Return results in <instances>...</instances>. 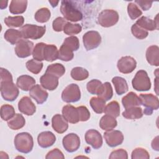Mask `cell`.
Segmentation results:
<instances>
[{
  "mask_svg": "<svg viewBox=\"0 0 159 159\" xmlns=\"http://www.w3.org/2000/svg\"><path fill=\"white\" fill-rule=\"evenodd\" d=\"M14 146L19 152L28 153L30 152L34 147V140L32 135L27 132H20L14 138Z\"/></svg>",
  "mask_w": 159,
  "mask_h": 159,
  "instance_id": "obj_1",
  "label": "cell"
},
{
  "mask_svg": "<svg viewBox=\"0 0 159 159\" xmlns=\"http://www.w3.org/2000/svg\"><path fill=\"white\" fill-rule=\"evenodd\" d=\"M60 11L65 19L68 20L77 22L83 19V14L71 1H61Z\"/></svg>",
  "mask_w": 159,
  "mask_h": 159,
  "instance_id": "obj_2",
  "label": "cell"
},
{
  "mask_svg": "<svg viewBox=\"0 0 159 159\" xmlns=\"http://www.w3.org/2000/svg\"><path fill=\"white\" fill-rule=\"evenodd\" d=\"M20 31L25 39L36 40L43 37L46 31V27L27 24L20 27Z\"/></svg>",
  "mask_w": 159,
  "mask_h": 159,
  "instance_id": "obj_3",
  "label": "cell"
},
{
  "mask_svg": "<svg viewBox=\"0 0 159 159\" xmlns=\"http://www.w3.org/2000/svg\"><path fill=\"white\" fill-rule=\"evenodd\" d=\"M12 80L1 81L0 90L2 98L7 101H13L18 96L19 91Z\"/></svg>",
  "mask_w": 159,
  "mask_h": 159,
  "instance_id": "obj_4",
  "label": "cell"
},
{
  "mask_svg": "<svg viewBox=\"0 0 159 159\" xmlns=\"http://www.w3.org/2000/svg\"><path fill=\"white\" fill-rule=\"evenodd\" d=\"M132 87L139 91H148L151 88V82L147 73L145 70H139L132 81Z\"/></svg>",
  "mask_w": 159,
  "mask_h": 159,
  "instance_id": "obj_5",
  "label": "cell"
},
{
  "mask_svg": "<svg viewBox=\"0 0 159 159\" xmlns=\"http://www.w3.org/2000/svg\"><path fill=\"white\" fill-rule=\"evenodd\" d=\"M119 14L112 9H105L101 11L98 17V22L104 27H109L114 25L119 20Z\"/></svg>",
  "mask_w": 159,
  "mask_h": 159,
  "instance_id": "obj_6",
  "label": "cell"
},
{
  "mask_svg": "<svg viewBox=\"0 0 159 159\" xmlns=\"http://www.w3.org/2000/svg\"><path fill=\"white\" fill-rule=\"evenodd\" d=\"M141 105L145 107L143 113L146 115H151L153 110H157L159 107L158 99L152 94H140L139 96Z\"/></svg>",
  "mask_w": 159,
  "mask_h": 159,
  "instance_id": "obj_7",
  "label": "cell"
},
{
  "mask_svg": "<svg viewBox=\"0 0 159 159\" xmlns=\"http://www.w3.org/2000/svg\"><path fill=\"white\" fill-rule=\"evenodd\" d=\"M81 98V91L79 86L75 83L68 85L61 93L62 100L67 103L75 102Z\"/></svg>",
  "mask_w": 159,
  "mask_h": 159,
  "instance_id": "obj_8",
  "label": "cell"
},
{
  "mask_svg": "<svg viewBox=\"0 0 159 159\" xmlns=\"http://www.w3.org/2000/svg\"><path fill=\"white\" fill-rule=\"evenodd\" d=\"M84 47L87 50H91L97 48L101 42V37L99 33L95 30H90L86 32L83 36Z\"/></svg>",
  "mask_w": 159,
  "mask_h": 159,
  "instance_id": "obj_9",
  "label": "cell"
},
{
  "mask_svg": "<svg viewBox=\"0 0 159 159\" xmlns=\"http://www.w3.org/2000/svg\"><path fill=\"white\" fill-rule=\"evenodd\" d=\"M34 43L30 40L21 39L15 47V53L19 58H26L29 57L32 53Z\"/></svg>",
  "mask_w": 159,
  "mask_h": 159,
  "instance_id": "obj_10",
  "label": "cell"
},
{
  "mask_svg": "<svg viewBox=\"0 0 159 159\" xmlns=\"http://www.w3.org/2000/svg\"><path fill=\"white\" fill-rule=\"evenodd\" d=\"M117 66L120 73L128 74L132 73L135 69L137 62L133 57L125 56L122 57L118 60Z\"/></svg>",
  "mask_w": 159,
  "mask_h": 159,
  "instance_id": "obj_11",
  "label": "cell"
},
{
  "mask_svg": "<svg viewBox=\"0 0 159 159\" xmlns=\"http://www.w3.org/2000/svg\"><path fill=\"white\" fill-rule=\"evenodd\" d=\"M62 143L66 151L72 153L79 148L80 146V139L77 134L71 133L67 134L63 137Z\"/></svg>",
  "mask_w": 159,
  "mask_h": 159,
  "instance_id": "obj_12",
  "label": "cell"
},
{
  "mask_svg": "<svg viewBox=\"0 0 159 159\" xmlns=\"http://www.w3.org/2000/svg\"><path fill=\"white\" fill-rule=\"evenodd\" d=\"M104 137L106 143L111 147H115L119 145L124 141L122 133L117 130H111L104 132Z\"/></svg>",
  "mask_w": 159,
  "mask_h": 159,
  "instance_id": "obj_13",
  "label": "cell"
},
{
  "mask_svg": "<svg viewBox=\"0 0 159 159\" xmlns=\"http://www.w3.org/2000/svg\"><path fill=\"white\" fill-rule=\"evenodd\" d=\"M86 142L91 145L94 149H98L102 145V138L101 134L96 130H88L84 135Z\"/></svg>",
  "mask_w": 159,
  "mask_h": 159,
  "instance_id": "obj_14",
  "label": "cell"
},
{
  "mask_svg": "<svg viewBox=\"0 0 159 159\" xmlns=\"http://www.w3.org/2000/svg\"><path fill=\"white\" fill-rule=\"evenodd\" d=\"M19 111L27 116H32L36 111V107L31 99L28 96L22 98L18 103Z\"/></svg>",
  "mask_w": 159,
  "mask_h": 159,
  "instance_id": "obj_15",
  "label": "cell"
},
{
  "mask_svg": "<svg viewBox=\"0 0 159 159\" xmlns=\"http://www.w3.org/2000/svg\"><path fill=\"white\" fill-rule=\"evenodd\" d=\"M62 116L67 122L71 124H76L80 121L77 107L70 104L63 107Z\"/></svg>",
  "mask_w": 159,
  "mask_h": 159,
  "instance_id": "obj_16",
  "label": "cell"
},
{
  "mask_svg": "<svg viewBox=\"0 0 159 159\" xmlns=\"http://www.w3.org/2000/svg\"><path fill=\"white\" fill-rule=\"evenodd\" d=\"M40 82L44 89L53 91L55 89L58 85V78L53 75L45 73V74L40 77Z\"/></svg>",
  "mask_w": 159,
  "mask_h": 159,
  "instance_id": "obj_17",
  "label": "cell"
},
{
  "mask_svg": "<svg viewBox=\"0 0 159 159\" xmlns=\"http://www.w3.org/2000/svg\"><path fill=\"white\" fill-rule=\"evenodd\" d=\"M29 94L39 104H42L45 102L48 96V93L42 89L39 84H35L30 89Z\"/></svg>",
  "mask_w": 159,
  "mask_h": 159,
  "instance_id": "obj_18",
  "label": "cell"
},
{
  "mask_svg": "<svg viewBox=\"0 0 159 159\" xmlns=\"http://www.w3.org/2000/svg\"><path fill=\"white\" fill-rule=\"evenodd\" d=\"M56 141L55 135L50 131L42 132L39 134L37 142L42 148H48L54 144Z\"/></svg>",
  "mask_w": 159,
  "mask_h": 159,
  "instance_id": "obj_19",
  "label": "cell"
},
{
  "mask_svg": "<svg viewBox=\"0 0 159 159\" xmlns=\"http://www.w3.org/2000/svg\"><path fill=\"white\" fill-rule=\"evenodd\" d=\"M52 125L55 131L58 134H63L68 127L67 120L60 114H55L52 119Z\"/></svg>",
  "mask_w": 159,
  "mask_h": 159,
  "instance_id": "obj_20",
  "label": "cell"
},
{
  "mask_svg": "<svg viewBox=\"0 0 159 159\" xmlns=\"http://www.w3.org/2000/svg\"><path fill=\"white\" fill-rule=\"evenodd\" d=\"M158 16L156 17V20H152L147 17L142 16L136 21V24L140 27L145 30L153 31L158 29V22L157 20Z\"/></svg>",
  "mask_w": 159,
  "mask_h": 159,
  "instance_id": "obj_21",
  "label": "cell"
},
{
  "mask_svg": "<svg viewBox=\"0 0 159 159\" xmlns=\"http://www.w3.org/2000/svg\"><path fill=\"white\" fill-rule=\"evenodd\" d=\"M36 81L34 78L29 75H22L18 77L16 81V84L22 91H27L30 90L35 84Z\"/></svg>",
  "mask_w": 159,
  "mask_h": 159,
  "instance_id": "obj_22",
  "label": "cell"
},
{
  "mask_svg": "<svg viewBox=\"0 0 159 159\" xmlns=\"http://www.w3.org/2000/svg\"><path fill=\"white\" fill-rule=\"evenodd\" d=\"M146 59L153 66L159 65V48L157 45L150 46L146 51Z\"/></svg>",
  "mask_w": 159,
  "mask_h": 159,
  "instance_id": "obj_23",
  "label": "cell"
},
{
  "mask_svg": "<svg viewBox=\"0 0 159 159\" xmlns=\"http://www.w3.org/2000/svg\"><path fill=\"white\" fill-rule=\"evenodd\" d=\"M122 103L126 109L129 107L140 106L141 105L139 97L134 92H129L122 99Z\"/></svg>",
  "mask_w": 159,
  "mask_h": 159,
  "instance_id": "obj_24",
  "label": "cell"
},
{
  "mask_svg": "<svg viewBox=\"0 0 159 159\" xmlns=\"http://www.w3.org/2000/svg\"><path fill=\"white\" fill-rule=\"evenodd\" d=\"M43 58L44 60L50 62L58 58V50L55 45H45L43 49Z\"/></svg>",
  "mask_w": 159,
  "mask_h": 159,
  "instance_id": "obj_25",
  "label": "cell"
},
{
  "mask_svg": "<svg viewBox=\"0 0 159 159\" xmlns=\"http://www.w3.org/2000/svg\"><path fill=\"white\" fill-rule=\"evenodd\" d=\"M27 1L25 0H12L9 5V11L13 14L24 13L27 8Z\"/></svg>",
  "mask_w": 159,
  "mask_h": 159,
  "instance_id": "obj_26",
  "label": "cell"
},
{
  "mask_svg": "<svg viewBox=\"0 0 159 159\" xmlns=\"http://www.w3.org/2000/svg\"><path fill=\"white\" fill-rule=\"evenodd\" d=\"M117 124L115 117L109 115L103 116L99 121V127L101 129L106 131L113 130Z\"/></svg>",
  "mask_w": 159,
  "mask_h": 159,
  "instance_id": "obj_27",
  "label": "cell"
},
{
  "mask_svg": "<svg viewBox=\"0 0 159 159\" xmlns=\"http://www.w3.org/2000/svg\"><path fill=\"white\" fill-rule=\"evenodd\" d=\"M112 82L118 95H122L128 91V84L124 78L120 76H115L112 79Z\"/></svg>",
  "mask_w": 159,
  "mask_h": 159,
  "instance_id": "obj_28",
  "label": "cell"
},
{
  "mask_svg": "<svg viewBox=\"0 0 159 159\" xmlns=\"http://www.w3.org/2000/svg\"><path fill=\"white\" fill-rule=\"evenodd\" d=\"M4 37L8 42L14 45L17 43V42L21 40L22 35L20 30L14 29H7L4 33Z\"/></svg>",
  "mask_w": 159,
  "mask_h": 159,
  "instance_id": "obj_29",
  "label": "cell"
},
{
  "mask_svg": "<svg viewBox=\"0 0 159 159\" xmlns=\"http://www.w3.org/2000/svg\"><path fill=\"white\" fill-rule=\"evenodd\" d=\"M122 116L128 119H137L143 116L142 109L140 106L132 107L126 109L122 112Z\"/></svg>",
  "mask_w": 159,
  "mask_h": 159,
  "instance_id": "obj_30",
  "label": "cell"
},
{
  "mask_svg": "<svg viewBox=\"0 0 159 159\" xmlns=\"http://www.w3.org/2000/svg\"><path fill=\"white\" fill-rule=\"evenodd\" d=\"M25 119L20 114H16L12 119L7 121V125L12 130L20 129L25 125Z\"/></svg>",
  "mask_w": 159,
  "mask_h": 159,
  "instance_id": "obj_31",
  "label": "cell"
},
{
  "mask_svg": "<svg viewBox=\"0 0 159 159\" xmlns=\"http://www.w3.org/2000/svg\"><path fill=\"white\" fill-rule=\"evenodd\" d=\"M97 95L106 101L111 99L113 96V91L110 83L105 82L102 84Z\"/></svg>",
  "mask_w": 159,
  "mask_h": 159,
  "instance_id": "obj_32",
  "label": "cell"
},
{
  "mask_svg": "<svg viewBox=\"0 0 159 159\" xmlns=\"http://www.w3.org/2000/svg\"><path fill=\"white\" fill-rule=\"evenodd\" d=\"M90 105L96 113L101 114L104 112L106 101L99 97H93L90 99Z\"/></svg>",
  "mask_w": 159,
  "mask_h": 159,
  "instance_id": "obj_33",
  "label": "cell"
},
{
  "mask_svg": "<svg viewBox=\"0 0 159 159\" xmlns=\"http://www.w3.org/2000/svg\"><path fill=\"white\" fill-rule=\"evenodd\" d=\"M104 112L106 114L111 116L114 117H117L120 115V106L116 101L110 102L106 106H105Z\"/></svg>",
  "mask_w": 159,
  "mask_h": 159,
  "instance_id": "obj_34",
  "label": "cell"
},
{
  "mask_svg": "<svg viewBox=\"0 0 159 159\" xmlns=\"http://www.w3.org/2000/svg\"><path fill=\"white\" fill-rule=\"evenodd\" d=\"M71 78L76 81H83L89 76V72L85 68L82 67H75L71 71Z\"/></svg>",
  "mask_w": 159,
  "mask_h": 159,
  "instance_id": "obj_35",
  "label": "cell"
},
{
  "mask_svg": "<svg viewBox=\"0 0 159 159\" xmlns=\"http://www.w3.org/2000/svg\"><path fill=\"white\" fill-rule=\"evenodd\" d=\"M45 73L53 75L59 78L65 74V68L61 63H53L48 66Z\"/></svg>",
  "mask_w": 159,
  "mask_h": 159,
  "instance_id": "obj_36",
  "label": "cell"
},
{
  "mask_svg": "<svg viewBox=\"0 0 159 159\" xmlns=\"http://www.w3.org/2000/svg\"><path fill=\"white\" fill-rule=\"evenodd\" d=\"M73 51L67 46L62 44L58 51V58L64 61H68L73 58Z\"/></svg>",
  "mask_w": 159,
  "mask_h": 159,
  "instance_id": "obj_37",
  "label": "cell"
},
{
  "mask_svg": "<svg viewBox=\"0 0 159 159\" xmlns=\"http://www.w3.org/2000/svg\"><path fill=\"white\" fill-rule=\"evenodd\" d=\"M51 16L50 10L47 7H42L37 10L35 14V19L40 23H45L47 22Z\"/></svg>",
  "mask_w": 159,
  "mask_h": 159,
  "instance_id": "obj_38",
  "label": "cell"
},
{
  "mask_svg": "<svg viewBox=\"0 0 159 159\" xmlns=\"http://www.w3.org/2000/svg\"><path fill=\"white\" fill-rule=\"evenodd\" d=\"M24 22V18L22 16H9L4 19V23L9 27H20Z\"/></svg>",
  "mask_w": 159,
  "mask_h": 159,
  "instance_id": "obj_39",
  "label": "cell"
},
{
  "mask_svg": "<svg viewBox=\"0 0 159 159\" xmlns=\"http://www.w3.org/2000/svg\"><path fill=\"white\" fill-rule=\"evenodd\" d=\"M15 116V110L12 106L4 104L1 107V117L4 120H9Z\"/></svg>",
  "mask_w": 159,
  "mask_h": 159,
  "instance_id": "obj_40",
  "label": "cell"
},
{
  "mask_svg": "<svg viewBox=\"0 0 159 159\" xmlns=\"http://www.w3.org/2000/svg\"><path fill=\"white\" fill-rule=\"evenodd\" d=\"M25 65L27 69L30 72L35 75L39 73L43 68V63L34 59H31L27 61Z\"/></svg>",
  "mask_w": 159,
  "mask_h": 159,
  "instance_id": "obj_41",
  "label": "cell"
},
{
  "mask_svg": "<svg viewBox=\"0 0 159 159\" xmlns=\"http://www.w3.org/2000/svg\"><path fill=\"white\" fill-rule=\"evenodd\" d=\"M63 30L66 35H75L79 34L82 30V27L79 24H72L67 22Z\"/></svg>",
  "mask_w": 159,
  "mask_h": 159,
  "instance_id": "obj_42",
  "label": "cell"
},
{
  "mask_svg": "<svg viewBox=\"0 0 159 159\" xmlns=\"http://www.w3.org/2000/svg\"><path fill=\"white\" fill-rule=\"evenodd\" d=\"M46 43L43 42L38 43L34 47L32 51V56L34 60L41 61L44 60L43 58V49Z\"/></svg>",
  "mask_w": 159,
  "mask_h": 159,
  "instance_id": "obj_43",
  "label": "cell"
},
{
  "mask_svg": "<svg viewBox=\"0 0 159 159\" xmlns=\"http://www.w3.org/2000/svg\"><path fill=\"white\" fill-rule=\"evenodd\" d=\"M127 12L130 18L133 20L136 19L142 14V12L140 10L138 6L133 2H130L128 4Z\"/></svg>",
  "mask_w": 159,
  "mask_h": 159,
  "instance_id": "obj_44",
  "label": "cell"
},
{
  "mask_svg": "<svg viewBox=\"0 0 159 159\" xmlns=\"http://www.w3.org/2000/svg\"><path fill=\"white\" fill-rule=\"evenodd\" d=\"M63 44L69 47L73 51H76L80 47L79 39L76 36H70L66 38Z\"/></svg>",
  "mask_w": 159,
  "mask_h": 159,
  "instance_id": "obj_45",
  "label": "cell"
},
{
  "mask_svg": "<svg viewBox=\"0 0 159 159\" xmlns=\"http://www.w3.org/2000/svg\"><path fill=\"white\" fill-rule=\"evenodd\" d=\"M102 85V83L98 80H92L89 81L86 85L88 91L92 94H98L99 89Z\"/></svg>",
  "mask_w": 159,
  "mask_h": 159,
  "instance_id": "obj_46",
  "label": "cell"
},
{
  "mask_svg": "<svg viewBox=\"0 0 159 159\" xmlns=\"http://www.w3.org/2000/svg\"><path fill=\"white\" fill-rule=\"evenodd\" d=\"M131 32L133 35L138 39H145L148 35V33L147 30L140 27L136 24L132 25L131 27Z\"/></svg>",
  "mask_w": 159,
  "mask_h": 159,
  "instance_id": "obj_47",
  "label": "cell"
},
{
  "mask_svg": "<svg viewBox=\"0 0 159 159\" xmlns=\"http://www.w3.org/2000/svg\"><path fill=\"white\" fill-rule=\"evenodd\" d=\"M131 158L132 159H139V158L149 159L150 155L148 152L145 149L139 147V148H136L132 151Z\"/></svg>",
  "mask_w": 159,
  "mask_h": 159,
  "instance_id": "obj_48",
  "label": "cell"
},
{
  "mask_svg": "<svg viewBox=\"0 0 159 159\" xmlns=\"http://www.w3.org/2000/svg\"><path fill=\"white\" fill-rule=\"evenodd\" d=\"M66 20L65 18L61 17H57L52 23V27L55 31L56 32H61L63 30V28L66 24Z\"/></svg>",
  "mask_w": 159,
  "mask_h": 159,
  "instance_id": "obj_49",
  "label": "cell"
},
{
  "mask_svg": "<svg viewBox=\"0 0 159 159\" xmlns=\"http://www.w3.org/2000/svg\"><path fill=\"white\" fill-rule=\"evenodd\" d=\"M80 121H87L90 117V112L86 106H81L77 107Z\"/></svg>",
  "mask_w": 159,
  "mask_h": 159,
  "instance_id": "obj_50",
  "label": "cell"
},
{
  "mask_svg": "<svg viewBox=\"0 0 159 159\" xmlns=\"http://www.w3.org/2000/svg\"><path fill=\"white\" fill-rule=\"evenodd\" d=\"M111 159L114 158H122V159H127L128 155L126 150L120 148L116 150H114L111 153V155L109 157Z\"/></svg>",
  "mask_w": 159,
  "mask_h": 159,
  "instance_id": "obj_51",
  "label": "cell"
},
{
  "mask_svg": "<svg viewBox=\"0 0 159 159\" xmlns=\"http://www.w3.org/2000/svg\"><path fill=\"white\" fill-rule=\"evenodd\" d=\"M46 159H52V158H61L64 159L65 157L63 153L58 150V148H54L53 150L50 151L45 157Z\"/></svg>",
  "mask_w": 159,
  "mask_h": 159,
  "instance_id": "obj_52",
  "label": "cell"
},
{
  "mask_svg": "<svg viewBox=\"0 0 159 159\" xmlns=\"http://www.w3.org/2000/svg\"><path fill=\"white\" fill-rule=\"evenodd\" d=\"M0 74H1V81L12 80V75L7 70L3 68H1Z\"/></svg>",
  "mask_w": 159,
  "mask_h": 159,
  "instance_id": "obj_53",
  "label": "cell"
},
{
  "mask_svg": "<svg viewBox=\"0 0 159 159\" xmlns=\"http://www.w3.org/2000/svg\"><path fill=\"white\" fill-rule=\"evenodd\" d=\"M135 2L137 3L138 5H139L143 11L148 10L151 7L152 4L153 3L152 1H140V0H135Z\"/></svg>",
  "mask_w": 159,
  "mask_h": 159,
  "instance_id": "obj_54",
  "label": "cell"
},
{
  "mask_svg": "<svg viewBox=\"0 0 159 159\" xmlns=\"http://www.w3.org/2000/svg\"><path fill=\"white\" fill-rule=\"evenodd\" d=\"M158 137H156L155 139L153 140L152 142V147L153 148V150H155L157 151H158Z\"/></svg>",
  "mask_w": 159,
  "mask_h": 159,
  "instance_id": "obj_55",
  "label": "cell"
},
{
  "mask_svg": "<svg viewBox=\"0 0 159 159\" xmlns=\"http://www.w3.org/2000/svg\"><path fill=\"white\" fill-rule=\"evenodd\" d=\"M7 2H8V1H4V4H3L2 1H1V5H0V6H1V9H2L6 8V7H7Z\"/></svg>",
  "mask_w": 159,
  "mask_h": 159,
  "instance_id": "obj_56",
  "label": "cell"
},
{
  "mask_svg": "<svg viewBox=\"0 0 159 159\" xmlns=\"http://www.w3.org/2000/svg\"><path fill=\"white\" fill-rule=\"evenodd\" d=\"M49 2L52 4V7H56L58 4V3L59 2V1H49Z\"/></svg>",
  "mask_w": 159,
  "mask_h": 159,
  "instance_id": "obj_57",
  "label": "cell"
}]
</instances>
